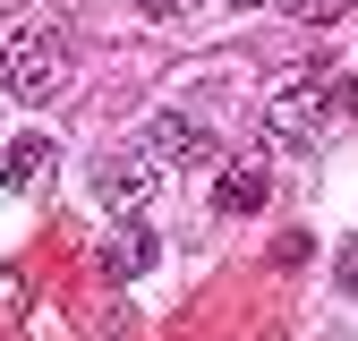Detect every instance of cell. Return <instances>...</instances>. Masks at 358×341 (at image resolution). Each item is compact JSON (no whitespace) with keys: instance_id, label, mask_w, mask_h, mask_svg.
Segmentation results:
<instances>
[{"instance_id":"6da1fadb","label":"cell","mask_w":358,"mask_h":341,"mask_svg":"<svg viewBox=\"0 0 358 341\" xmlns=\"http://www.w3.org/2000/svg\"><path fill=\"white\" fill-rule=\"evenodd\" d=\"M77 52H69V17L52 9H17L0 26V85H9L17 103H60Z\"/></svg>"},{"instance_id":"7a4b0ae2","label":"cell","mask_w":358,"mask_h":341,"mask_svg":"<svg viewBox=\"0 0 358 341\" xmlns=\"http://www.w3.org/2000/svg\"><path fill=\"white\" fill-rule=\"evenodd\" d=\"M333 119H341L333 85L299 77V85H282V94L264 103V137H273V145H290V154H307V145H324V128H333Z\"/></svg>"},{"instance_id":"3957f363","label":"cell","mask_w":358,"mask_h":341,"mask_svg":"<svg viewBox=\"0 0 358 341\" xmlns=\"http://www.w3.org/2000/svg\"><path fill=\"white\" fill-rule=\"evenodd\" d=\"M154 188H162V162H154L145 145H120V154H103V162H94V196H103V205H120V213L154 205Z\"/></svg>"},{"instance_id":"277c9868","label":"cell","mask_w":358,"mask_h":341,"mask_svg":"<svg viewBox=\"0 0 358 341\" xmlns=\"http://www.w3.org/2000/svg\"><path fill=\"white\" fill-rule=\"evenodd\" d=\"M145 154H154V162H213V128H205L196 111H162V119L145 128Z\"/></svg>"},{"instance_id":"5b68a950","label":"cell","mask_w":358,"mask_h":341,"mask_svg":"<svg viewBox=\"0 0 358 341\" xmlns=\"http://www.w3.org/2000/svg\"><path fill=\"white\" fill-rule=\"evenodd\" d=\"M154 256H162V239H154L145 222H120V231L94 247V265H103V282H137V273L154 265Z\"/></svg>"},{"instance_id":"8992f818","label":"cell","mask_w":358,"mask_h":341,"mask_svg":"<svg viewBox=\"0 0 358 341\" xmlns=\"http://www.w3.org/2000/svg\"><path fill=\"white\" fill-rule=\"evenodd\" d=\"M264 196H273V180H264V162H231V170H222V188H213V213H256Z\"/></svg>"},{"instance_id":"52a82bcc","label":"cell","mask_w":358,"mask_h":341,"mask_svg":"<svg viewBox=\"0 0 358 341\" xmlns=\"http://www.w3.org/2000/svg\"><path fill=\"white\" fill-rule=\"evenodd\" d=\"M52 137H17L9 154H0V188H34V180H52Z\"/></svg>"},{"instance_id":"ba28073f","label":"cell","mask_w":358,"mask_h":341,"mask_svg":"<svg viewBox=\"0 0 358 341\" xmlns=\"http://www.w3.org/2000/svg\"><path fill=\"white\" fill-rule=\"evenodd\" d=\"M282 9H290L299 26H341V17H350V0H282Z\"/></svg>"},{"instance_id":"9c48e42d","label":"cell","mask_w":358,"mask_h":341,"mask_svg":"<svg viewBox=\"0 0 358 341\" xmlns=\"http://www.w3.org/2000/svg\"><path fill=\"white\" fill-rule=\"evenodd\" d=\"M333 282H341V290H358V239H341V256H333Z\"/></svg>"},{"instance_id":"30bf717a","label":"cell","mask_w":358,"mask_h":341,"mask_svg":"<svg viewBox=\"0 0 358 341\" xmlns=\"http://www.w3.org/2000/svg\"><path fill=\"white\" fill-rule=\"evenodd\" d=\"M333 103H341V111H358V77H341V85H333Z\"/></svg>"},{"instance_id":"8fae6325","label":"cell","mask_w":358,"mask_h":341,"mask_svg":"<svg viewBox=\"0 0 358 341\" xmlns=\"http://www.w3.org/2000/svg\"><path fill=\"white\" fill-rule=\"evenodd\" d=\"M145 9H154V17H171V9H188V0H145Z\"/></svg>"},{"instance_id":"7c38bea8","label":"cell","mask_w":358,"mask_h":341,"mask_svg":"<svg viewBox=\"0 0 358 341\" xmlns=\"http://www.w3.org/2000/svg\"><path fill=\"white\" fill-rule=\"evenodd\" d=\"M316 341H350V333H316Z\"/></svg>"},{"instance_id":"4fadbf2b","label":"cell","mask_w":358,"mask_h":341,"mask_svg":"<svg viewBox=\"0 0 358 341\" xmlns=\"http://www.w3.org/2000/svg\"><path fill=\"white\" fill-rule=\"evenodd\" d=\"M239 9H256V0H239Z\"/></svg>"}]
</instances>
